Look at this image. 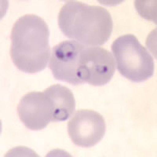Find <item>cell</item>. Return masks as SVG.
Wrapping results in <instances>:
<instances>
[{"label":"cell","instance_id":"7","mask_svg":"<svg viewBox=\"0 0 157 157\" xmlns=\"http://www.w3.org/2000/svg\"><path fill=\"white\" fill-rule=\"evenodd\" d=\"M54 113V104L45 91H32L25 94L17 106L20 120L31 130L44 129L53 122Z\"/></svg>","mask_w":157,"mask_h":157},{"label":"cell","instance_id":"8","mask_svg":"<svg viewBox=\"0 0 157 157\" xmlns=\"http://www.w3.org/2000/svg\"><path fill=\"white\" fill-rule=\"evenodd\" d=\"M44 91L54 104L53 122L65 121L72 116L75 109V101L73 94L68 87L55 84Z\"/></svg>","mask_w":157,"mask_h":157},{"label":"cell","instance_id":"4","mask_svg":"<svg viewBox=\"0 0 157 157\" xmlns=\"http://www.w3.org/2000/svg\"><path fill=\"white\" fill-rule=\"evenodd\" d=\"M115 71V59L109 50L84 46L78 72L81 84L87 82L91 86H104L112 79Z\"/></svg>","mask_w":157,"mask_h":157},{"label":"cell","instance_id":"5","mask_svg":"<svg viewBox=\"0 0 157 157\" xmlns=\"http://www.w3.org/2000/svg\"><path fill=\"white\" fill-rule=\"evenodd\" d=\"M103 116L90 109H81L75 113L68 123V133L71 141L82 148L97 145L105 134Z\"/></svg>","mask_w":157,"mask_h":157},{"label":"cell","instance_id":"3","mask_svg":"<svg viewBox=\"0 0 157 157\" xmlns=\"http://www.w3.org/2000/svg\"><path fill=\"white\" fill-rule=\"evenodd\" d=\"M117 70L129 80L141 82L153 75V58L131 34L120 36L112 44Z\"/></svg>","mask_w":157,"mask_h":157},{"label":"cell","instance_id":"6","mask_svg":"<svg viewBox=\"0 0 157 157\" xmlns=\"http://www.w3.org/2000/svg\"><path fill=\"white\" fill-rule=\"evenodd\" d=\"M83 47L74 40L63 41L53 47L49 67L56 79L72 85L81 84L78 72Z\"/></svg>","mask_w":157,"mask_h":157},{"label":"cell","instance_id":"1","mask_svg":"<svg viewBox=\"0 0 157 157\" xmlns=\"http://www.w3.org/2000/svg\"><path fill=\"white\" fill-rule=\"evenodd\" d=\"M48 26L35 14L21 17L11 31L10 56L19 70L36 73L47 66L50 57Z\"/></svg>","mask_w":157,"mask_h":157},{"label":"cell","instance_id":"2","mask_svg":"<svg viewBox=\"0 0 157 157\" xmlns=\"http://www.w3.org/2000/svg\"><path fill=\"white\" fill-rule=\"evenodd\" d=\"M58 26L66 37L86 47L105 44L113 32L110 13L98 6L68 1L60 10Z\"/></svg>","mask_w":157,"mask_h":157}]
</instances>
